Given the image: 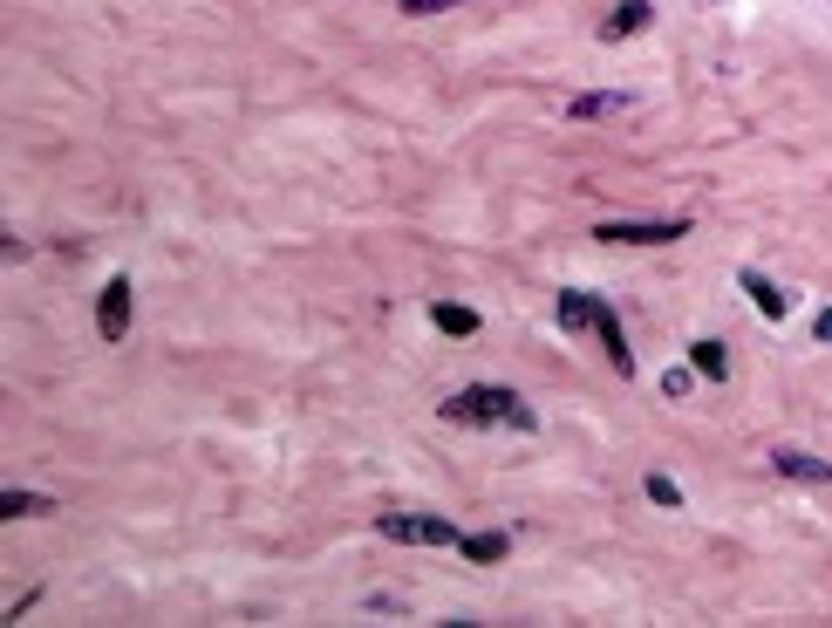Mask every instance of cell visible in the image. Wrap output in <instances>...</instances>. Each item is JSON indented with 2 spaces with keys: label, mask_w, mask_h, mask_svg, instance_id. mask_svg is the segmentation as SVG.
Wrapping results in <instances>:
<instances>
[{
  "label": "cell",
  "mask_w": 832,
  "mask_h": 628,
  "mask_svg": "<svg viewBox=\"0 0 832 628\" xmlns=\"http://www.w3.org/2000/svg\"><path fill=\"white\" fill-rule=\"evenodd\" d=\"M648 21H655V7H648V0H621V7L601 21V35L607 41H628V35H642Z\"/></svg>",
  "instance_id": "cell-5"
},
{
  "label": "cell",
  "mask_w": 832,
  "mask_h": 628,
  "mask_svg": "<svg viewBox=\"0 0 832 628\" xmlns=\"http://www.w3.org/2000/svg\"><path fill=\"white\" fill-rule=\"evenodd\" d=\"M594 314H601V301H594L587 287H567V294H560V328H594Z\"/></svg>",
  "instance_id": "cell-9"
},
{
  "label": "cell",
  "mask_w": 832,
  "mask_h": 628,
  "mask_svg": "<svg viewBox=\"0 0 832 628\" xmlns=\"http://www.w3.org/2000/svg\"><path fill=\"white\" fill-rule=\"evenodd\" d=\"M376 533L396 540V547H457V540H464L451 519H437V512H382Z\"/></svg>",
  "instance_id": "cell-2"
},
{
  "label": "cell",
  "mask_w": 832,
  "mask_h": 628,
  "mask_svg": "<svg viewBox=\"0 0 832 628\" xmlns=\"http://www.w3.org/2000/svg\"><path fill=\"white\" fill-rule=\"evenodd\" d=\"M403 14H444V7H464V0H396Z\"/></svg>",
  "instance_id": "cell-17"
},
{
  "label": "cell",
  "mask_w": 832,
  "mask_h": 628,
  "mask_svg": "<svg viewBox=\"0 0 832 628\" xmlns=\"http://www.w3.org/2000/svg\"><path fill=\"white\" fill-rule=\"evenodd\" d=\"M648 499H655V506H682L676 478H662V471H648Z\"/></svg>",
  "instance_id": "cell-15"
},
{
  "label": "cell",
  "mask_w": 832,
  "mask_h": 628,
  "mask_svg": "<svg viewBox=\"0 0 832 628\" xmlns=\"http://www.w3.org/2000/svg\"><path fill=\"white\" fill-rule=\"evenodd\" d=\"M744 294H751V308L764 314V321H778V314H785V294H778L764 274H744Z\"/></svg>",
  "instance_id": "cell-12"
},
{
  "label": "cell",
  "mask_w": 832,
  "mask_h": 628,
  "mask_svg": "<svg viewBox=\"0 0 832 628\" xmlns=\"http://www.w3.org/2000/svg\"><path fill=\"white\" fill-rule=\"evenodd\" d=\"M812 342H832V308L812 314Z\"/></svg>",
  "instance_id": "cell-18"
},
{
  "label": "cell",
  "mask_w": 832,
  "mask_h": 628,
  "mask_svg": "<svg viewBox=\"0 0 832 628\" xmlns=\"http://www.w3.org/2000/svg\"><path fill=\"white\" fill-rule=\"evenodd\" d=\"M430 314H437V328H444V335H478V314L457 308V301H437Z\"/></svg>",
  "instance_id": "cell-13"
},
{
  "label": "cell",
  "mask_w": 832,
  "mask_h": 628,
  "mask_svg": "<svg viewBox=\"0 0 832 628\" xmlns=\"http://www.w3.org/2000/svg\"><path fill=\"white\" fill-rule=\"evenodd\" d=\"M594 328H601V349H607V362L621 369V376H635V355H628V342H621V321H614V308L601 301V314H594Z\"/></svg>",
  "instance_id": "cell-6"
},
{
  "label": "cell",
  "mask_w": 832,
  "mask_h": 628,
  "mask_svg": "<svg viewBox=\"0 0 832 628\" xmlns=\"http://www.w3.org/2000/svg\"><path fill=\"white\" fill-rule=\"evenodd\" d=\"M662 396L682 403V396H689V369H669V376H662Z\"/></svg>",
  "instance_id": "cell-16"
},
{
  "label": "cell",
  "mask_w": 832,
  "mask_h": 628,
  "mask_svg": "<svg viewBox=\"0 0 832 628\" xmlns=\"http://www.w3.org/2000/svg\"><path fill=\"white\" fill-rule=\"evenodd\" d=\"M689 369H696V376H710V383H723V376H730L723 342H689Z\"/></svg>",
  "instance_id": "cell-10"
},
{
  "label": "cell",
  "mask_w": 832,
  "mask_h": 628,
  "mask_svg": "<svg viewBox=\"0 0 832 628\" xmlns=\"http://www.w3.org/2000/svg\"><path fill=\"white\" fill-rule=\"evenodd\" d=\"M771 465L785 471V478H805V485H826L832 465L826 458H812V451H771Z\"/></svg>",
  "instance_id": "cell-7"
},
{
  "label": "cell",
  "mask_w": 832,
  "mask_h": 628,
  "mask_svg": "<svg viewBox=\"0 0 832 628\" xmlns=\"http://www.w3.org/2000/svg\"><path fill=\"white\" fill-rule=\"evenodd\" d=\"M614 110H628V96H614V89H594V96H573V103H567V117H573V123L614 117Z\"/></svg>",
  "instance_id": "cell-8"
},
{
  "label": "cell",
  "mask_w": 832,
  "mask_h": 628,
  "mask_svg": "<svg viewBox=\"0 0 832 628\" xmlns=\"http://www.w3.org/2000/svg\"><path fill=\"white\" fill-rule=\"evenodd\" d=\"M457 547L471 553V560H505V533H471V540H457Z\"/></svg>",
  "instance_id": "cell-14"
},
{
  "label": "cell",
  "mask_w": 832,
  "mask_h": 628,
  "mask_svg": "<svg viewBox=\"0 0 832 628\" xmlns=\"http://www.w3.org/2000/svg\"><path fill=\"white\" fill-rule=\"evenodd\" d=\"M444 410H451L457 424H512V431H532V424H539L526 403L512 390H498V383H471V390H457Z\"/></svg>",
  "instance_id": "cell-1"
},
{
  "label": "cell",
  "mask_w": 832,
  "mask_h": 628,
  "mask_svg": "<svg viewBox=\"0 0 832 628\" xmlns=\"http://www.w3.org/2000/svg\"><path fill=\"white\" fill-rule=\"evenodd\" d=\"M682 233H689V219H655V226H648V219H601V226H594L601 246H669V239H682Z\"/></svg>",
  "instance_id": "cell-3"
},
{
  "label": "cell",
  "mask_w": 832,
  "mask_h": 628,
  "mask_svg": "<svg viewBox=\"0 0 832 628\" xmlns=\"http://www.w3.org/2000/svg\"><path fill=\"white\" fill-rule=\"evenodd\" d=\"M96 335H103V342H123V335H130V280H110V287L96 294Z\"/></svg>",
  "instance_id": "cell-4"
},
{
  "label": "cell",
  "mask_w": 832,
  "mask_h": 628,
  "mask_svg": "<svg viewBox=\"0 0 832 628\" xmlns=\"http://www.w3.org/2000/svg\"><path fill=\"white\" fill-rule=\"evenodd\" d=\"M41 512H55V499H41V492H0V519H41Z\"/></svg>",
  "instance_id": "cell-11"
}]
</instances>
